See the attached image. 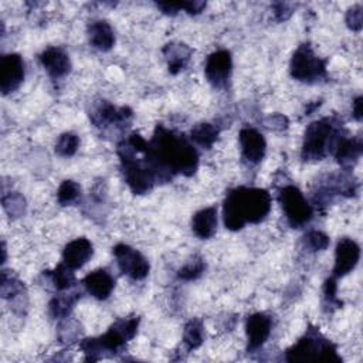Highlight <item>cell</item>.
Wrapping results in <instances>:
<instances>
[{
  "label": "cell",
  "instance_id": "cell-1",
  "mask_svg": "<svg viewBox=\"0 0 363 363\" xmlns=\"http://www.w3.org/2000/svg\"><path fill=\"white\" fill-rule=\"evenodd\" d=\"M146 159L157 180H169L176 173L191 176L199 166V155L184 135L157 125L147 142Z\"/></svg>",
  "mask_w": 363,
  "mask_h": 363
},
{
  "label": "cell",
  "instance_id": "cell-2",
  "mask_svg": "<svg viewBox=\"0 0 363 363\" xmlns=\"http://www.w3.org/2000/svg\"><path fill=\"white\" fill-rule=\"evenodd\" d=\"M271 210V196L264 189L235 187L230 190L223 204V221L231 231L241 230L247 223L262 221Z\"/></svg>",
  "mask_w": 363,
  "mask_h": 363
},
{
  "label": "cell",
  "instance_id": "cell-3",
  "mask_svg": "<svg viewBox=\"0 0 363 363\" xmlns=\"http://www.w3.org/2000/svg\"><path fill=\"white\" fill-rule=\"evenodd\" d=\"M147 140L139 133H132L118 145V156L123 179L135 194H145L153 189L157 177L146 159Z\"/></svg>",
  "mask_w": 363,
  "mask_h": 363
},
{
  "label": "cell",
  "instance_id": "cell-4",
  "mask_svg": "<svg viewBox=\"0 0 363 363\" xmlns=\"http://www.w3.org/2000/svg\"><path fill=\"white\" fill-rule=\"evenodd\" d=\"M139 326V318L130 316L116 320L102 336L85 339L81 342V349L86 354V360H96L102 352H118L128 340H130Z\"/></svg>",
  "mask_w": 363,
  "mask_h": 363
},
{
  "label": "cell",
  "instance_id": "cell-5",
  "mask_svg": "<svg viewBox=\"0 0 363 363\" xmlns=\"http://www.w3.org/2000/svg\"><path fill=\"white\" fill-rule=\"evenodd\" d=\"M343 133L340 125H335L332 119L322 118L312 122L303 135L302 157L305 160H320L332 153L337 140Z\"/></svg>",
  "mask_w": 363,
  "mask_h": 363
},
{
  "label": "cell",
  "instance_id": "cell-6",
  "mask_svg": "<svg viewBox=\"0 0 363 363\" xmlns=\"http://www.w3.org/2000/svg\"><path fill=\"white\" fill-rule=\"evenodd\" d=\"M288 362L299 360H323V362H340L342 359L336 353L333 343L326 340L316 329H308V332L286 350Z\"/></svg>",
  "mask_w": 363,
  "mask_h": 363
},
{
  "label": "cell",
  "instance_id": "cell-7",
  "mask_svg": "<svg viewBox=\"0 0 363 363\" xmlns=\"http://www.w3.org/2000/svg\"><path fill=\"white\" fill-rule=\"evenodd\" d=\"M289 71L298 81L316 82L326 77V61L320 60L309 44H302L292 54Z\"/></svg>",
  "mask_w": 363,
  "mask_h": 363
},
{
  "label": "cell",
  "instance_id": "cell-8",
  "mask_svg": "<svg viewBox=\"0 0 363 363\" xmlns=\"http://www.w3.org/2000/svg\"><path fill=\"white\" fill-rule=\"evenodd\" d=\"M278 201L282 206L285 217L291 227L299 228L308 224L313 216L312 206L306 201L296 186H284L278 191Z\"/></svg>",
  "mask_w": 363,
  "mask_h": 363
},
{
  "label": "cell",
  "instance_id": "cell-9",
  "mask_svg": "<svg viewBox=\"0 0 363 363\" xmlns=\"http://www.w3.org/2000/svg\"><path fill=\"white\" fill-rule=\"evenodd\" d=\"M113 255L121 272L132 279L139 281L149 274V262L138 250L126 244H118L113 248Z\"/></svg>",
  "mask_w": 363,
  "mask_h": 363
},
{
  "label": "cell",
  "instance_id": "cell-10",
  "mask_svg": "<svg viewBox=\"0 0 363 363\" xmlns=\"http://www.w3.org/2000/svg\"><path fill=\"white\" fill-rule=\"evenodd\" d=\"M233 68L231 54L227 50H218L208 55L204 67V74L214 88H224L228 82Z\"/></svg>",
  "mask_w": 363,
  "mask_h": 363
},
{
  "label": "cell",
  "instance_id": "cell-11",
  "mask_svg": "<svg viewBox=\"0 0 363 363\" xmlns=\"http://www.w3.org/2000/svg\"><path fill=\"white\" fill-rule=\"evenodd\" d=\"M360 258V247L352 238H340L335 250V265L332 269V278L337 279L352 272Z\"/></svg>",
  "mask_w": 363,
  "mask_h": 363
},
{
  "label": "cell",
  "instance_id": "cell-12",
  "mask_svg": "<svg viewBox=\"0 0 363 363\" xmlns=\"http://www.w3.org/2000/svg\"><path fill=\"white\" fill-rule=\"evenodd\" d=\"M24 79V62L18 54H7L0 61V89L3 95L14 92Z\"/></svg>",
  "mask_w": 363,
  "mask_h": 363
},
{
  "label": "cell",
  "instance_id": "cell-13",
  "mask_svg": "<svg viewBox=\"0 0 363 363\" xmlns=\"http://www.w3.org/2000/svg\"><path fill=\"white\" fill-rule=\"evenodd\" d=\"M272 329V320L268 315L257 312L247 318L245 332L248 339V350L259 349L269 337Z\"/></svg>",
  "mask_w": 363,
  "mask_h": 363
},
{
  "label": "cell",
  "instance_id": "cell-14",
  "mask_svg": "<svg viewBox=\"0 0 363 363\" xmlns=\"http://www.w3.org/2000/svg\"><path fill=\"white\" fill-rule=\"evenodd\" d=\"M89 116L96 126L125 125L132 118V111L126 106L115 108L112 104L106 101H101L89 113Z\"/></svg>",
  "mask_w": 363,
  "mask_h": 363
},
{
  "label": "cell",
  "instance_id": "cell-15",
  "mask_svg": "<svg viewBox=\"0 0 363 363\" xmlns=\"http://www.w3.org/2000/svg\"><path fill=\"white\" fill-rule=\"evenodd\" d=\"M240 146L245 160L250 163H259L265 155V139L264 136L254 128L245 126L240 130Z\"/></svg>",
  "mask_w": 363,
  "mask_h": 363
},
{
  "label": "cell",
  "instance_id": "cell-16",
  "mask_svg": "<svg viewBox=\"0 0 363 363\" xmlns=\"http://www.w3.org/2000/svg\"><path fill=\"white\" fill-rule=\"evenodd\" d=\"M41 65L51 78H62L71 69V60L65 51L58 47L45 48L38 57Z\"/></svg>",
  "mask_w": 363,
  "mask_h": 363
},
{
  "label": "cell",
  "instance_id": "cell-17",
  "mask_svg": "<svg viewBox=\"0 0 363 363\" xmlns=\"http://www.w3.org/2000/svg\"><path fill=\"white\" fill-rule=\"evenodd\" d=\"M92 254L94 247L88 238H75L65 245L62 251V262L72 269H78L89 261Z\"/></svg>",
  "mask_w": 363,
  "mask_h": 363
},
{
  "label": "cell",
  "instance_id": "cell-18",
  "mask_svg": "<svg viewBox=\"0 0 363 363\" xmlns=\"http://www.w3.org/2000/svg\"><path fill=\"white\" fill-rule=\"evenodd\" d=\"M82 284H84L85 289L88 291V294L99 301L106 299L115 288L113 277L105 269H96V271L89 272L82 279Z\"/></svg>",
  "mask_w": 363,
  "mask_h": 363
},
{
  "label": "cell",
  "instance_id": "cell-19",
  "mask_svg": "<svg viewBox=\"0 0 363 363\" xmlns=\"http://www.w3.org/2000/svg\"><path fill=\"white\" fill-rule=\"evenodd\" d=\"M362 139L360 138H346L345 135L340 136L337 140L332 155H335L336 160L343 167H352L362 155Z\"/></svg>",
  "mask_w": 363,
  "mask_h": 363
},
{
  "label": "cell",
  "instance_id": "cell-20",
  "mask_svg": "<svg viewBox=\"0 0 363 363\" xmlns=\"http://www.w3.org/2000/svg\"><path fill=\"white\" fill-rule=\"evenodd\" d=\"M88 37H89L91 45L101 51H108L115 44L113 30L109 26V23H106L104 20L92 21L88 26Z\"/></svg>",
  "mask_w": 363,
  "mask_h": 363
},
{
  "label": "cell",
  "instance_id": "cell-21",
  "mask_svg": "<svg viewBox=\"0 0 363 363\" xmlns=\"http://www.w3.org/2000/svg\"><path fill=\"white\" fill-rule=\"evenodd\" d=\"M217 228V208L206 207L199 210L191 218V230L199 238H210Z\"/></svg>",
  "mask_w": 363,
  "mask_h": 363
},
{
  "label": "cell",
  "instance_id": "cell-22",
  "mask_svg": "<svg viewBox=\"0 0 363 363\" xmlns=\"http://www.w3.org/2000/svg\"><path fill=\"white\" fill-rule=\"evenodd\" d=\"M163 55L167 61L170 74H179L186 68L191 55V48L184 43H169L163 47Z\"/></svg>",
  "mask_w": 363,
  "mask_h": 363
},
{
  "label": "cell",
  "instance_id": "cell-23",
  "mask_svg": "<svg viewBox=\"0 0 363 363\" xmlns=\"http://www.w3.org/2000/svg\"><path fill=\"white\" fill-rule=\"evenodd\" d=\"M218 138V128L213 123H197L190 132V139L204 149H210Z\"/></svg>",
  "mask_w": 363,
  "mask_h": 363
},
{
  "label": "cell",
  "instance_id": "cell-24",
  "mask_svg": "<svg viewBox=\"0 0 363 363\" xmlns=\"http://www.w3.org/2000/svg\"><path fill=\"white\" fill-rule=\"evenodd\" d=\"M72 271L74 269L69 268L68 265H65L64 262L57 265V268L54 271H50L48 277H50L54 288L58 291H65V289L72 288L75 285V275Z\"/></svg>",
  "mask_w": 363,
  "mask_h": 363
},
{
  "label": "cell",
  "instance_id": "cell-25",
  "mask_svg": "<svg viewBox=\"0 0 363 363\" xmlns=\"http://www.w3.org/2000/svg\"><path fill=\"white\" fill-rule=\"evenodd\" d=\"M79 294L74 292L69 295H60L51 299L48 308H50V313L52 318H67L72 309V306L75 305V302L78 301Z\"/></svg>",
  "mask_w": 363,
  "mask_h": 363
},
{
  "label": "cell",
  "instance_id": "cell-26",
  "mask_svg": "<svg viewBox=\"0 0 363 363\" xmlns=\"http://www.w3.org/2000/svg\"><path fill=\"white\" fill-rule=\"evenodd\" d=\"M204 339V329L199 319H191L186 323L183 332V342L189 350L197 349Z\"/></svg>",
  "mask_w": 363,
  "mask_h": 363
},
{
  "label": "cell",
  "instance_id": "cell-27",
  "mask_svg": "<svg viewBox=\"0 0 363 363\" xmlns=\"http://www.w3.org/2000/svg\"><path fill=\"white\" fill-rule=\"evenodd\" d=\"M81 197V186L74 180H64L57 191V200L61 206L75 203Z\"/></svg>",
  "mask_w": 363,
  "mask_h": 363
},
{
  "label": "cell",
  "instance_id": "cell-28",
  "mask_svg": "<svg viewBox=\"0 0 363 363\" xmlns=\"http://www.w3.org/2000/svg\"><path fill=\"white\" fill-rule=\"evenodd\" d=\"M157 7L160 10H163V13H166V14H176L180 10H184L189 14H197L206 7V3L197 1V0L177 1V3H157Z\"/></svg>",
  "mask_w": 363,
  "mask_h": 363
},
{
  "label": "cell",
  "instance_id": "cell-29",
  "mask_svg": "<svg viewBox=\"0 0 363 363\" xmlns=\"http://www.w3.org/2000/svg\"><path fill=\"white\" fill-rule=\"evenodd\" d=\"M78 145H79L78 136H77L75 133H72V132H65V133H62V135L57 139L55 152H57L60 156L68 157V156L75 155V152H77V149H78Z\"/></svg>",
  "mask_w": 363,
  "mask_h": 363
},
{
  "label": "cell",
  "instance_id": "cell-30",
  "mask_svg": "<svg viewBox=\"0 0 363 363\" xmlns=\"http://www.w3.org/2000/svg\"><path fill=\"white\" fill-rule=\"evenodd\" d=\"M206 268L204 261L200 257H194L190 261H187L179 271H177V277L183 281H193L196 278H199L203 271Z\"/></svg>",
  "mask_w": 363,
  "mask_h": 363
},
{
  "label": "cell",
  "instance_id": "cell-31",
  "mask_svg": "<svg viewBox=\"0 0 363 363\" xmlns=\"http://www.w3.org/2000/svg\"><path fill=\"white\" fill-rule=\"evenodd\" d=\"M303 242L311 251H322V250H326L329 247L330 241H329V237L325 233L318 231V230H312V231L305 234Z\"/></svg>",
  "mask_w": 363,
  "mask_h": 363
},
{
  "label": "cell",
  "instance_id": "cell-32",
  "mask_svg": "<svg viewBox=\"0 0 363 363\" xmlns=\"http://www.w3.org/2000/svg\"><path fill=\"white\" fill-rule=\"evenodd\" d=\"M3 206H4V210L10 216H20L21 213H24L26 203H24V199L20 194L10 193V194L3 197Z\"/></svg>",
  "mask_w": 363,
  "mask_h": 363
},
{
  "label": "cell",
  "instance_id": "cell-33",
  "mask_svg": "<svg viewBox=\"0 0 363 363\" xmlns=\"http://www.w3.org/2000/svg\"><path fill=\"white\" fill-rule=\"evenodd\" d=\"M20 291H21V284L11 275L9 277L6 271H3L1 272V295H3V298H13Z\"/></svg>",
  "mask_w": 363,
  "mask_h": 363
},
{
  "label": "cell",
  "instance_id": "cell-34",
  "mask_svg": "<svg viewBox=\"0 0 363 363\" xmlns=\"http://www.w3.org/2000/svg\"><path fill=\"white\" fill-rule=\"evenodd\" d=\"M346 24L350 30L359 31L363 24V9L360 4L353 6L352 9L347 10L346 13Z\"/></svg>",
  "mask_w": 363,
  "mask_h": 363
},
{
  "label": "cell",
  "instance_id": "cell-35",
  "mask_svg": "<svg viewBox=\"0 0 363 363\" xmlns=\"http://www.w3.org/2000/svg\"><path fill=\"white\" fill-rule=\"evenodd\" d=\"M291 14H292V10L288 3H275L274 4V16L278 21L286 20Z\"/></svg>",
  "mask_w": 363,
  "mask_h": 363
},
{
  "label": "cell",
  "instance_id": "cell-36",
  "mask_svg": "<svg viewBox=\"0 0 363 363\" xmlns=\"http://www.w3.org/2000/svg\"><path fill=\"white\" fill-rule=\"evenodd\" d=\"M353 116L356 121H362V96H357L353 102Z\"/></svg>",
  "mask_w": 363,
  "mask_h": 363
}]
</instances>
